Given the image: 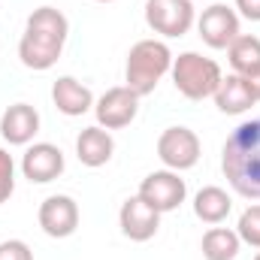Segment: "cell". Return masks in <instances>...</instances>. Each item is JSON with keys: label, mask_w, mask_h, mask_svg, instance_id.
<instances>
[{"label": "cell", "mask_w": 260, "mask_h": 260, "mask_svg": "<svg viewBox=\"0 0 260 260\" xmlns=\"http://www.w3.org/2000/svg\"><path fill=\"white\" fill-rule=\"evenodd\" d=\"M173 85L182 97L188 100H206L215 97L224 73L212 58H203L200 52H182L179 58H173Z\"/></svg>", "instance_id": "277c9868"}, {"label": "cell", "mask_w": 260, "mask_h": 260, "mask_svg": "<svg viewBox=\"0 0 260 260\" xmlns=\"http://www.w3.org/2000/svg\"><path fill=\"white\" fill-rule=\"evenodd\" d=\"M136 112H139V94L130 91L127 85L109 88L106 94H100L94 100V115H97V124L103 130L127 127L130 121L136 118Z\"/></svg>", "instance_id": "ba28073f"}, {"label": "cell", "mask_w": 260, "mask_h": 260, "mask_svg": "<svg viewBox=\"0 0 260 260\" xmlns=\"http://www.w3.org/2000/svg\"><path fill=\"white\" fill-rule=\"evenodd\" d=\"M236 233L245 245L260 248V203L257 206H248L242 215H239V224H236Z\"/></svg>", "instance_id": "ffe728a7"}, {"label": "cell", "mask_w": 260, "mask_h": 260, "mask_svg": "<svg viewBox=\"0 0 260 260\" xmlns=\"http://www.w3.org/2000/svg\"><path fill=\"white\" fill-rule=\"evenodd\" d=\"M236 9L248 21H260V0H236Z\"/></svg>", "instance_id": "603a6c76"}, {"label": "cell", "mask_w": 260, "mask_h": 260, "mask_svg": "<svg viewBox=\"0 0 260 260\" xmlns=\"http://www.w3.org/2000/svg\"><path fill=\"white\" fill-rule=\"evenodd\" d=\"M242 79L248 82V88H251L254 100H260V70H254V73H248V76H242Z\"/></svg>", "instance_id": "cb8c5ba5"}, {"label": "cell", "mask_w": 260, "mask_h": 260, "mask_svg": "<svg viewBox=\"0 0 260 260\" xmlns=\"http://www.w3.org/2000/svg\"><path fill=\"white\" fill-rule=\"evenodd\" d=\"M37 221H40V227H43L46 236H52V239H67V236H73L76 227H79V203L67 194L46 197V200L40 203Z\"/></svg>", "instance_id": "9c48e42d"}, {"label": "cell", "mask_w": 260, "mask_h": 260, "mask_svg": "<svg viewBox=\"0 0 260 260\" xmlns=\"http://www.w3.org/2000/svg\"><path fill=\"white\" fill-rule=\"evenodd\" d=\"M64 151L52 142H34L21 157V173L34 185H49L64 173Z\"/></svg>", "instance_id": "8fae6325"}, {"label": "cell", "mask_w": 260, "mask_h": 260, "mask_svg": "<svg viewBox=\"0 0 260 260\" xmlns=\"http://www.w3.org/2000/svg\"><path fill=\"white\" fill-rule=\"evenodd\" d=\"M197 30L209 49H230V43L239 37V15L224 3H212L197 18Z\"/></svg>", "instance_id": "30bf717a"}, {"label": "cell", "mask_w": 260, "mask_h": 260, "mask_svg": "<svg viewBox=\"0 0 260 260\" xmlns=\"http://www.w3.org/2000/svg\"><path fill=\"white\" fill-rule=\"evenodd\" d=\"M157 157L173 173L191 170L200 160V136L191 127H167L157 139Z\"/></svg>", "instance_id": "8992f818"}, {"label": "cell", "mask_w": 260, "mask_h": 260, "mask_svg": "<svg viewBox=\"0 0 260 260\" xmlns=\"http://www.w3.org/2000/svg\"><path fill=\"white\" fill-rule=\"evenodd\" d=\"M227 58H230V67L236 76H248V73L260 70V40L251 34H239L230 43Z\"/></svg>", "instance_id": "d6986e66"}, {"label": "cell", "mask_w": 260, "mask_h": 260, "mask_svg": "<svg viewBox=\"0 0 260 260\" xmlns=\"http://www.w3.org/2000/svg\"><path fill=\"white\" fill-rule=\"evenodd\" d=\"M118 227H121V233L127 236L130 242H148L157 233V227H160V212H154L142 197L136 194L121 203Z\"/></svg>", "instance_id": "7c38bea8"}, {"label": "cell", "mask_w": 260, "mask_h": 260, "mask_svg": "<svg viewBox=\"0 0 260 260\" xmlns=\"http://www.w3.org/2000/svg\"><path fill=\"white\" fill-rule=\"evenodd\" d=\"M0 260H34V251L21 239H6L0 242Z\"/></svg>", "instance_id": "7402d4cb"}, {"label": "cell", "mask_w": 260, "mask_h": 260, "mask_svg": "<svg viewBox=\"0 0 260 260\" xmlns=\"http://www.w3.org/2000/svg\"><path fill=\"white\" fill-rule=\"evenodd\" d=\"M203 257L206 260H236L239 248H242V239L236 230L230 227H212L203 233Z\"/></svg>", "instance_id": "ac0fdd59"}, {"label": "cell", "mask_w": 260, "mask_h": 260, "mask_svg": "<svg viewBox=\"0 0 260 260\" xmlns=\"http://www.w3.org/2000/svg\"><path fill=\"white\" fill-rule=\"evenodd\" d=\"M70 37V21L61 9L40 6L27 15L24 34L18 40V58L27 70H52L61 61L64 43Z\"/></svg>", "instance_id": "6da1fadb"}, {"label": "cell", "mask_w": 260, "mask_h": 260, "mask_svg": "<svg viewBox=\"0 0 260 260\" xmlns=\"http://www.w3.org/2000/svg\"><path fill=\"white\" fill-rule=\"evenodd\" d=\"M40 133V112L30 103H12L0 115V136L9 145H27Z\"/></svg>", "instance_id": "4fadbf2b"}, {"label": "cell", "mask_w": 260, "mask_h": 260, "mask_svg": "<svg viewBox=\"0 0 260 260\" xmlns=\"http://www.w3.org/2000/svg\"><path fill=\"white\" fill-rule=\"evenodd\" d=\"M254 260H260V254H257V257H254Z\"/></svg>", "instance_id": "484cf974"}, {"label": "cell", "mask_w": 260, "mask_h": 260, "mask_svg": "<svg viewBox=\"0 0 260 260\" xmlns=\"http://www.w3.org/2000/svg\"><path fill=\"white\" fill-rule=\"evenodd\" d=\"M52 103L58 106V112H64L67 118H79L88 109H94V94L88 85H82L73 76H61L52 85Z\"/></svg>", "instance_id": "5bb4252c"}, {"label": "cell", "mask_w": 260, "mask_h": 260, "mask_svg": "<svg viewBox=\"0 0 260 260\" xmlns=\"http://www.w3.org/2000/svg\"><path fill=\"white\" fill-rule=\"evenodd\" d=\"M112 154H115V139H112L109 130H103L100 124H94V127H85L79 133V139H76V157H79L85 167L97 170V167L109 164Z\"/></svg>", "instance_id": "9a60e30c"}, {"label": "cell", "mask_w": 260, "mask_h": 260, "mask_svg": "<svg viewBox=\"0 0 260 260\" xmlns=\"http://www.w3.org/2000/svg\"><path fill=\"white\" fill-rule=\"evenodd\" d=\"M230 209H233V200L218 185H206L194 197V215L203 224H221L230 215Z\"/></svg>", "instance_id": "e0dca14e"}, {"label": "cell", "mask_w": 260, "mask_h": 260, "mask_svg": "<svg viewBox=\"0 0 260 260\" xmlns=\"http://www.w3.org/2000/svg\"><path fill=\"white\" fill-rule=\"evenodd\" d=\"M170 70H173V52L164 40H139L127 55L124 79L130 91H136L139 97H148L154 94L157 82Z\"/></svg>", "instance_id": "3957f363"}, {"label": "cell", "mask_w": 260, "mask_h": 260, "mask_svg": "<svg viewBox=\"0 0 260 260\" xmlns=\"http://www.w3.org/2000/svg\"><path fill=\"white\" fill-rule=\"evenodd\" d=\"M254 103H257V100H254V94H251V88H248V82H245L242 76L230 73V76L221 79V85H218V91H215V106H218L224 115H242V112H248Z\"/></svg>", "instance_id": "2e32d148"}, {"label": "cell", "mask_w": 260, "mask_h": 260, "mask_svg": "<svg viewBox=\"0 0 260 260\" xmlns=\"http://www.w3.org/2000/svg\"><path fill=\"white\" fill-rule=\"evenodd\" d=\"M145 21L154 34L173 40L194 27L197 12L191 0H145Z\"/></svg>", "instance_id": "5b68a950"}, {"label": "cell", "mask_w": 260, "mask_h": 260, "mask_svg": "<svg viewBox=\"0 0 260 260\" xmlns=\"http://www.w3.org/2000/svg\"><path fill=\"white\" fill-rule=\"evenodd\" d=\"M97 3H115V0H97Z\"/></svg>", "instance_id": "d4e9b609"}, {"label": "cell", "mask_w": 260, "mask_h": 260, "mask_svg": "<svg viewBox=\"0 0 260 260\" xmlns=\"http://www.w3.org/2000/svg\"><path fill=\"white\" fill-rule=\"evenodd\" d=\"M221 170L239 197H260V118L239 124L227 136L221 148Z\"/></svg>", "instance_id": "7a4b0ae2"}, {"label": "cell", "mask_w": 260, "mask_h": 260, "mask_svg": "<svg viewBox=\"0 0 260 260\" xmlns=\"http://www.w3.org/2000/svg\"><path fill=\"white\" fill-rule=\"evenodd\" d=\"M15 191V160L6 148H0V206Z\"/></svg>", "instance_id": "44dd1931"}, {"label": "cell", "mask_w": 260, "mask_h": 260, "mask_svg": "<svg viewBox=\"0 0 260 260\" xmlns=\"http://www.w3.org/2000/svg\"><path fill=\"white\" fill-rule=\"evenodd\" d=\"M139 197L154 209V212H176L185 197H188V185L179 173L173 170H157V173H148L139 185Z\"/></svg>", "instance_id": "52a82bcc"}]
</instances>
